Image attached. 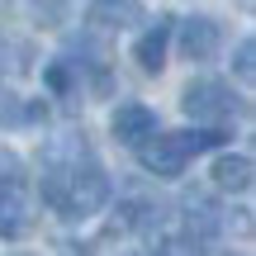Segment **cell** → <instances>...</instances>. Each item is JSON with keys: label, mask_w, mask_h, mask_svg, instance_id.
<instances>
[{"label": "cell", "mask_w": 256, "mask_h": 256, "mask_svg": "<svg viewBox=\"0 0 256 256\" xmlns=\"http://www.w3.org/2000/svg\"><path fill=\"white\" fill-rule=\"evenodd\" d=\"M34 232V200L28 185H0V238L19 242Z\"/></svg>", "instance_id": "6"}, {"label": "cell", "mask_w": 256, "mask_h": 256, "mask_svg": "<svg viewBox=\"0 0 256 256\" xmlns=\"http://www.w3.org/2000/svg\"><path fill=\"white\" fill-rule=\"evenodd\" d=\"M48 104L43 100H24L14 86L0 81V128H24V124H43Z\"/></svg>", "instance_id": "10"}, {"label": "cell", "mask_w": 256, "mask_h": 256, "mask_svg": "<svg viewBox=\"0 0 256 256\" xmlns=\"http://www.w3.org/2000/svg\"><path fill=\"white\" fill-rule=\"evenodd\" d=\"M43 86L57 95V100H66V104H76V100H81V90H86L81 72H76L72 62H62V57H52V62L43 66Z\"/></svg>", "instance_id": "11"}, {"label": "cell", "mask_w": 256, "mask_h": 256, "mask_svg": "<svg viewBox=\"0 0 256 256\" xmlns=\"http://www.w3.org/2000/svg\"><path fill=\"white\" fill-rule=\"evenodd\" d=\"M66 14H72V5H34V19H38L43 28H57Z\"/></svg>", "instance_id": "16"}, {"label": "cell", "mask_w": 256, "mask_h": 256, "mask_svg": "<svg viewBox=\"0 0 256 256\" xmlns=\"http://www.w3.org/2000/svg\"><path fill=\"white\" fill-rule=\"evenodd\" d=\"M0 185H24V162H19V152H10L5 142H0Z\"/></svg>", "instance_id": "15"}, {"label": "cell", "mask_w": 256, "mask_h": 256, "mask_svg": "<svg viewBox=\"0 0 256 256\" xmlns=\"http://www.w3.org/2000/svg\"><path fill=\"white\" fill-rule=\"evenodd\" d=\"M110 133L119 138V142L138 147V142H147V138L156 133V114L147 110V104H138V100H124L119 110L110 114Z\"/></svg>", "instance_id": "8"}, {"label": "cell", "mask_w": 256, "mask_h": 256, "mask_svg": "<svg viewBox=\"0 0 256 256\" xmlns=\"http://www.w3.org/2000/svg\"><path fill=\"white\" fill-rule=\"evenodd\" d=\"M232 72H238L242 86L256 81V38H242V43H238V52H232Z\"/></svg>", "instance_id": "14"}, {"label": "cell", "mask_w": 256, "mask_h": 256, "mask_svg": "<svg viewBox=\"0 0 256 256\" xmlns=\"http://www.w3.org/2000/svg\"><path fill=\"white\" fill-rule=\"evenodd\" d=\"M171 38L180 43V57H185V62H209V57L223 48V28H218V19H209V14L180 19Z\"/></svg>", "instance_id": "4"}, {"label": "cell", "mask_w": 256, "mask_h": 256, "mask_svg": "<svg viewBox=\"0 0 256 256\" xmlns=\"http://www.w3.org/2000/svg\"><path fill=\"white\" fill-rule=\"evenodd\" d=\"M38 190H43V204L62 218H95V214L110 204L114 185L104 176V166L95 162L86 133H62L48 138L38 147Z\"/></svg>", "instance_id": "1"}, {"label": "cell", "mask_w": 256, "mask_h": 256, "mask_svg": "<svg viewBox=\"0 0 256 256\" xmlns=\"http://www.w3.org/2000/svg\"><path fill=\"white\" fill-rule=\"evenodd\" d=\"M171 34H176V19H171V14H156V24H147L142 34H138V43H133V62H138V72L156 76V72L166 66Z\"/></svg>", "instance_id": "7"}, {"label": "cell", "mask_w": 256, "mask_h": 256, "mask_svg": "<svg viewBox=\"0 0 256 256\" xmlns=\"http://www.w3.org/2000/svg\"><path fill=\"white\" fill-rule=\"evenodd\" d=\"M180 223H185V238H190V242H200V247H204V242H214V238H218V232H223V204H214V194H204V190H190V194H185V200H180Z\"/></svg>", "instance_id": "5"}, {"label": "cell", "mask_w": 256, "mask_h": 256, "mask_svg": "<svg viewBox=\"0 0 256 256\" xmlns=\"http://www.w3.org/2000/svg\"><path fill=\"white\" fill-rule=\"evenodd\" d=\"M252 156H242V152H223L218 162H214V190H223V194H247L252 190Z\"/></svg>", "instance_id": "9"}, {"label": "cell", "mask_w": 256, "mask_h": 256, "mask_svg": "<svg viewBox=\"0 0 256 256\" xmlns=\"http://www.w3.org/2000/svg\"><path fill=\"white\" fill-rule=\"evenodd\" d=\"M28 66H34V48L28 43H0V72L19 76V72H28Z\"/></svg>", "instance_id": "13"}, {"label": "cell", "mask_w": 256, "mask_h": 256, "mask_svg": "<svg viewBox=\"0 0 256 256\" xmlns=\"http://www.w3.org/2000/svg\"><path fill=\"white\" fill-rule=\"evenodd\" d=\"M180 110L190 114L194 124L228 133V124L247 114V100H238L228 81H214V76H194V81L180 90Z\"/></svg>", "instance_id": "3"}, {"label": "cell", "mask_w": 256, "mask_h": 256, "mask_svg": "<svg viewBox=\"0 0 256 256\" xmlns=\"http://www.w3.org/2000/svg\"><path fill=\"white\" fill-rule=\"evenodd\" d=\"M142 14H147V10L133 5V0H95V5L86 10V19L100 24V28H128V24H138Z\"/></svg>", "instance_id": "12"}, {"label": "cell", "mask_w": 256, "mask_h": 256, "mask_svg": "<svg viewBox=\"0 0 256 256\" xmlns=\"http://www.w3.org/2000/svg\"><path fill=\"white\" fill-rule=\"evenodd\" d=\"M218 128H185V133H152L147 142H138V166H142L147 176H156V180H176V176L185 171V166L194 162L200 152H214V147H223Z\"/></svg>", "instance_id": "2"}]
</instances>
